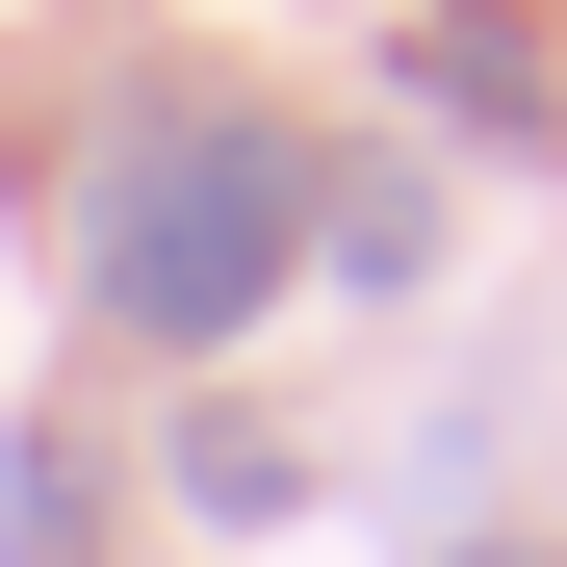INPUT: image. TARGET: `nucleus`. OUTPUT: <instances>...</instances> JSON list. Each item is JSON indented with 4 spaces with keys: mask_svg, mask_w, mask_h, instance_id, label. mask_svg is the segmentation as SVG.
Returning <instances> with one entry per match:
<instances>
[{
    "mask_svg": "<svg viewBox=\"0 0 567 567\" xmlns=\"http://www.w3.org/2000/svg\"><path fill=\"white\" fill-rule=\"evenodd\" d=\"M284 258H310V155L258 104H130L104 181H78V310L130 361H233L284 310Z\"/></svg>",
    "mask_w": 567,
    "mask_h": 567,
    "instance_id": "nucleus-1",
    "label": "nucleus"
},
{
    "mask_svg": "<svg viewBox=\"0 0 567 567\" xmlns=\"http://www.w3.org/2000/svg\"><path fill=\"white\" fill-rule=\"evenodd\" d=\"M310 284L413 310V284H439V155H310Z\"/></svg>",
    "mask_w": 567,
    "mask_h": 567,
    "instance_id": "nucleus-2",
    "label": "nucleus"
},
{
    "mask_svg": "<svg viewBox=\"0 0 567 567\" xmlns=\"http://www.w3.org/2000/svg\"><path fill=\"white\" fill-rule=\"evenodd\" d=\"M0 567H104V439L78 413H0Z\"/></svg>",
    "mask_w": 567,
    "mask_h": 567,
    "instance_id": "nucleus-3",
    "label": "nucleus"
},
{
    "mask_svg": "<svg viewBox=\"0 0 567 567\" xmlns=\"http://www.w3.org/2000/svg\"><path fill=\"white\" fill-rule=\"evenodd\" d=\"M413 78H439L464 130H516V155L567 130V104H542V52H516V0H439V27H413Z\"/></svg>",
    "mask_w": 567,
    "mask_h": 567,
    "instance_id": "nucleus-4",
    "label": "nucleus"
},
{
    "mask_svg": "<svg viewBox=\"0 0 567 567\" xmlns=\"http://www.w3.org/2000/svg\"><path fill=\"white\" fill-rule=\"evenodd\" d=\"M181 491H207V516H310V464H284L258 413H181Z\"/></svg>",
    "mask_w": 567,
    "mask_h": 567,
    "instance_id": "nucleus-5",
    "label": "nucleus"
},
{
    "mask_svg": "<svg viewBox=\"0 0 567 567\" xmlns=\"http://www.w3.org/2000/svg\"><path fill=\"white\" fill-rule=\"evenodd\" d=\"M439 567H567V542H439Z\"/></svg>",
    "mask_w": 567,
    "mask_h": 567,
    "instance_id": "nucleus-6",
    "label": "nucleus"
}]
</instances>
